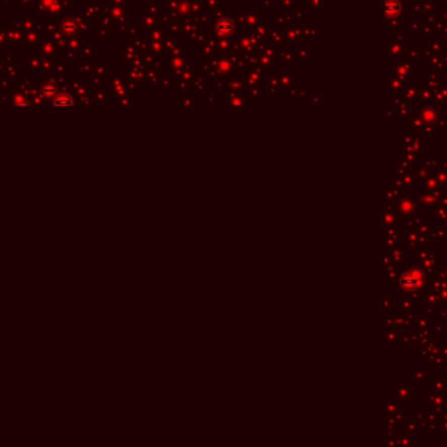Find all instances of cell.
<instances>
[{
  "label": "cell",
  "mask_w": 447,
  "mask_h": 447,
  "mask_svg": "<svg viewBox=\"0 0 447 447\" xmlns=\"http://www.w3.org/2000/svg\"><path fill=\"white\" fill-rule=\"evenodd\" d=\"M422 272L420 269H412V271L407 272L406 275H403L400 277V287L404 289V291H415L416 288L420 285V281H421Z\"/></svg>",
  "instance_id": "cell-1"
}]
</instances>
